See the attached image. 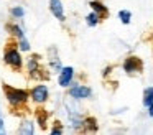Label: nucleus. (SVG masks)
<instances>
[{"label": "nucleus", "instance_id": "nucleus-22", "mask_svg": "<svg viewBox=\"0 0 153 135\" xmlns=\"http://www.w3.org/2000/svg\"><path fill=\"white\" fill-rule=\"evenodd\" d=\"M5 122H4V117H2V115H0V135L2 134H5Z\"/></svg>", "mask_w": 153, "mask_h": 135}, {"label": "nucleus", "instance_id": "nucleus-17", "mask_svg": "<svg viewBox=\"0 0 153 135\" xmlns=\"http://www.w3.org/2000/svg\"><path fill=\"white\" fill-rule=\"evenodd\" d=\"M10 33L13 36H17V38H23L25 36V28L22 25H12L10 26Z\"/></svg>", "mask_w": 153, "mask_h": 135}, {"label": "nucleus", "instance_id": "nucleus-15", "mask_svg": "<svg viewBox=\"0 0 153 135\" xmlns=\"http://www.w3.org/2000/svg\"><path fill=\"white\" fill-rule=\"evenodd\" d=\"M82 128L84 132H96L97 130V120L94 117H87L82 120Z\"/></svg>", "mask_w": 153, "mask_h": 135}, {"label": "nucleus", "instance_id": "nucleus-6", "mask_svg": "<svg viewBox=\"0 0 153 135\" xmlns=\"http://www.w3.org/2000/svg\"><path fill=\"white\" fill-rule=\"evenodd\" d=\"M74 78V68L73 66H64L59 69V74H58V84L61 87H69L71 82Z\"/></svg>", "mask_w": 153, "mask_h": 135}, {"label": "nucleus", "instance_id": "nucleus-4", "mask_svg": "<svg viewBox=\"0 0 153 135\" xmlns=\"http://www.w3.org/2000/svg\"><path fill=\"white\" fill-rule=\"evenodd\" d=\"M30 97H31V101H33L35 104H38V105L45 104V102L48 101V97H50L48 86H45V84H36V86H35V87L30 91Z\"/></svg>", "mask_w": 153, "mask_h": 135}, {"label": "nucleus", "instance_id": "nucleus-11", "mask_svg": "<svg viewBox=\"0 0 153 135\" xmlns=\"http://www.w3.org/2000/svg\"><path fill=\"white\" fill-rule=\"evenodd\" d=\"M143 105L148 107L150 117H153V87H146L143 91Z\"/></svg>", "mask_w": 153, "mask_h": 135}, {"label": "nucleus", "instance_id": "nucleus-9", "mask_svg": "<svg viewBox=\"0 0 153 135\" xmlns=\"http://www.w3.org/2000/svg\"><path fill=\"white\" fill-rule=\"evenodd\" d=\"M50 10L59 22H64V7L61 0H50Z\"/></svg>", "mask_w": 153, "mask_h": 135}, {"label": "nucleus", "instance_id": "nucleus-5", "mask_svg": "<svg viewBox=\"0 0 153 135\" xmlns=\"http://www.w3.org/2000/svg\"><path fill=\"white\" fill-rule=\"evenodd\" d=\"M69 97L76 99V101H81V99H89L92 95V89L87 87V86H82V84H74L69 87Z\"/></svg>", "mask_w": 153, "mask_h": 135}, {"label": "nucleus", "instance_id": "nucleus-16", "mask_svg": "<svg viewBox=\"0 0 153 135\" xmlns=\"http://www.w3.org/2000/svg\"><path fill=\"white\" fill-rule=\"evenodd\" d=\"M99 22H100V16L97 15L96 12H91L89 15L86 16V23H87V25H89V26H96V25H97V23H99Z\"/></svg>", "mask_w": 153, "mask_h": 135}, {"label": "nucleus", "instance_id": "nucleus-10", "mask_svg": "<svg viewBox=\"0 0 153 135\" xmlns=\"http://www.w3.org/2000/svg\"><path fill=\"white\" fill-rule=\"evenodd\" d=\"M35 115H36V122L40 124V127L43 128V130H46V125H48V119H50V112L46 110V109H36V112H35Z\"/></svg>", "mask_w": 153, "mask_h": 135}, {"label": "nucleus", "instance_id": "nucleus-23", "mask_svg": "<svg viewBox=\"0 0 153 135\" xmlns=\"http://www.w3.org/2000/svg\"><path fill=\"white\" fill-rule=\"evenodd\" d=\"M0 115H2V110H0Z\"/></svg>", "mask_w": 153, "mask_h": 135}, {"label": "nucleus", "instance_id": "nucleus-19", "mask_svg": "<svg viewBox=\"0 0 153 135\" xmlns=\"http://www.w3.org/2000/svg\"><path fill=\"white\" fill-rule=\"evenodd\" d=\"M119 18H120V22H122L123 25H128L130 20H132V13H130L128 10H120V12H119Z\"/></svg>", "mask_w": 153, "mask_h": 135}, {"label": "nucleus", "instance_id": "nucleus-2", "mask_svg": "<svg viewBox=\"0 0 153 135\" xmlns=\"http://www.w3.org/2000/svg\"><path fill=\"white\" fill-rule=\"evenodd\" d=\"M4 61H5V64H7V66H10L12 69H17V71H20V69L23 68V58H22L18 48H17V46H13V45H8L7 48H5Z\"/></svg>", "mask_w": 153, "mask_h": 135}, {"label": "nucleus", "instance_id": "nucleus-14", "mask_svg": "<svg viewBox=\"0 0 153 135\" xmlns=\"http://www.w3.org/2000/svg\"><path fill=\"white\" fill-rule=\"evenodd\" d=\"M91 8H92V12H96L97 15L102 18V16H107V13H109V10H107L105 5H102V3L99 2V0H91L89 2Z\"/></svg>", "mask_w": 153, "mask_h": 135}, {"label": "nucleus", "instance_id": "nucleus-21", "mask_svg": "<svg viewBox=\"0 0 153 135\" xmlns=\"http://www.w3.org/2000/svg\"><path fill=\"white\" fill-rule=\"evenodd\" d=\"M51 134L53 135H59V134H64V128L61 127V122H54V127H51Z\"/></svg>", "mask_w": 153, "mask_h": 135}, {"label": "nucleus", "instance_id": "nucleus-13", "mask_svg": "<svg viewBox=\"0 0 153 135\" xmlns=\"http://www.w3.org/2000/svg\"><path fill=\"white\" fill-rule=\"evenodd\" d=\"M18 134L20 135H33L35 134V124L28 119H25L20 124V128H18Z\"/></svg>", "mask_w": 153, "mask_h": 135}, {"label": "nucleus", "instance_id": "nucleus-8", "mask_svg": "<svg viewBox=\"0 0 153 135\" xmlns=\"http://www.w3.org/2000/svg\"><path fill=\"white\" fill-rule=\"evenodd\" d=\"M143 68V63L142 59L135 58V56H130L123 61V71L128 72V74H133V72H140Z\"/></svg>", "mask_w": 153, "mask_h": 135}, {"label": "nucleus", "instance_id": "nucleus-1", "mask_svg": "<svg viewBox=\"0 0 153 135\" xmlns=\"http://www.w3.org/2000/svg\"><path fill=\"white\" fill-rule=\"evenodd\" d=\"M4 94L12 107H22V105L27 104L28 97H30V92L27 89L13 87V86H8V84H4Z\"/></svg>", "mask_w": 153, "mask_h": 135}, {"label": "nucleus", "instance_id": "nucleus-7", "mask_svg": "<svg viewBox=\"0 0 153 135\" xmlns=\"http://www.w3.org/2000/svg\"><path fill=\"white\" fill-rule=\"evenodd\" d=\"M68 107V119H69V125L74 128H81L82 127V120L84 119L81 117V112L76 105H71V104H66Z\"/></svg>", "mask_w": 153, "mask_h": 135}, {"label": "nucleus", "instance_id": "nucleus-18", "mask_svg": "<svg viewBox=\"0 0 153 135\" xmlns=\"http://www.w3.org/2000/svg\"><path fill=\"white\" fill-rule=\"evenodd\" d=\"M10 13H12V16H13V18L22 20L25 16V8H23V7H20V5H17V7H13V8L10 10Z\"/></svg>", "mask_w": 153, "mask_h": 135}, {"label": "nucleus", "instance_id": "nucleus-3", "mask_svg": "<svg viewBox=\"0 0 153 135\" xmlns=\"http://www.w3.org/2000/svg\"><path fill=\"white\" fill-rule=\"evenodd\" d=\"M27 69H28V74H30L31 79L41 81V79H46L48 78V72H45L46 69L40 64V56H38V54H33L27 61Z\"/></svg>", "mask_w": 153, "mask_h": 135}, {"label": "nucleus", "instance_id": "nucleus-12", "mask_svg": "<svg viewBox=\"0 0 153 135\" xmlns=\"http://www.w3.org/2000/svg\"><path fill=\"white\" fill-rule=\"evenodd\" d=\"M51 51H53V56H51V53H50V72L53 74V72H59V69L63 68V66H61V61L56 54V48H51Z\"/></svg>", "mask_w": 153, "mask_h": 135}, {"label": "nucleus", "instance_id": "nucleus-20", "mask_svg": "<svg viewBox=\"0 0 153 135\" xmlns=\"http://www.w3.org/2000/svg\"><path fill=\"white\" fill-rule=\"evenodd\" d=\"M18 49H20V51H25V53H28V51L31 49L30 43H28V40H27V36H23V38H18Z\"/></svg>", "mask_w": 153, "mask_h": 135}]
</instances>
